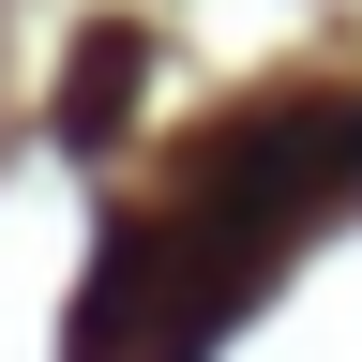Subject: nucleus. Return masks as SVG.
Wrapping results in <instances>:
<instances>
[{"instance_id": "f257e3e1", "label": "nucleus", "mask_w": 362, "mask_h": 362, "mask_svg": "<svg viewBox=\"0 0 362 362\" xmlns=\"http://www.w3.org/2000/svg\"><path fill=\"white\" fill-rule=\"evenodd\" d=\"M121 76H136V30H90V45H76V136H106Z\"/></svg>"}]
</instances>
